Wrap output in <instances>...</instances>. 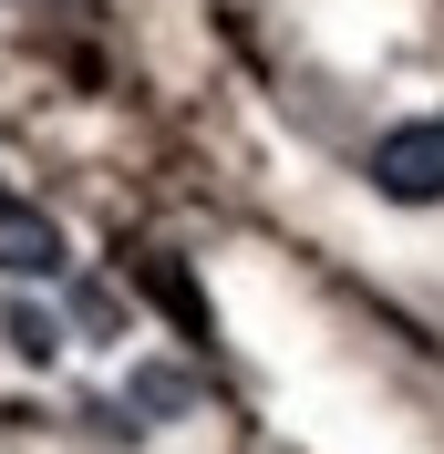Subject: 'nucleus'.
Wrapping results in <instances>:
<instances>
[{"label":"nucleus","instance_id":"3","mask_svg":"<svg viewBox=\"0 0 444 454\" xmlns=\"http://www.w3.org/2000/svg\"><path fill=\"white\" fill-rule=\"evenodd\" d=\"M124 403H135V413H186L196 382H186V372H166V362H145L135 382H124Z\"/></svg>","mask_w":444,"mask_h":454},{"label":"nucleus","instance_id":"1","mask_svg":"<svg viewBox=\"0 0 444 454\" xmlns=\"http://www.w3.org/2000/svg\"><path fill=\"white\" fill-rule=\"evenodd\" d=\"M372 186L403 207H434L444 197V114H414V124H392L372 145Z\"/></svg>","mask_w":444,"mask_h":454},{"label":"nucleus","instance_id":"2","mask_svg":"<svg viewBox=\"0 0 444 454\" xmlns=\"http://www.w3.org/2000/svg\"><path fill=\"white\" fill-rule=\"evenodd\" d=\"M73 248H62V227L42 217L31 197H0V279H62Z\"/></svg>","mask_w":444,"mask_h":454},{"label":"nucleus","instance_id":"4","mask_svg":"<svg viewBox=\"0 0 444 454\" xmlns=\"http://www.w3.org/2000/svg\"><path fill=\"white\" fill-rule=\"evenodd\" d=\"M11 351H21V362H52V351H62V331H52L42 310H11Z\"/></svg>","mask_w":444,"mask_h":454}]
</instances>
